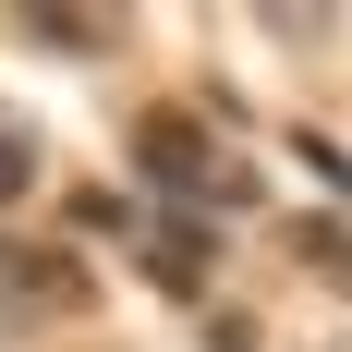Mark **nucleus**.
I'll return each instance as SVG.
<instances>
[{"instance_id": "obj_5", "label": "nucleus", "mask_w": 352, "mask_h": 352, "mask_svg": "<svg viewBox=\"0 0 352 352\" xmlns=\"http://www.w3.org/2000/svg\"><path fill=\"white\" fill-rule=\"evenodd\" d=\"M73 231H109V243H122V231H134V207H122L109 182H85V195H73Z\"/></svg>"}, {"instance_id": "obj_3", "label": "nucleus", "mask_w": 352, "mask_h": 352, "mask_svg": "<svg viewBox=\"0 0 352 352\" xmlns=\"http://www.w3.org/2000/svg\"><path fill=\"white\" fill-rule=\"evenodd\" d=\"M134 255H146V280H158V292H182V304H195V292H207V267H219V231H207V219H158Z\"/></svg>"}, {"instance_id": "obj_6", "label": "nucleus", "mask_w": 352, "mask_h": 352, "mask_svg": "<svg viewBox=\"0 0 352 352\" xmlns=\"http://www.w3.org/2000/svg\"><path fill=\"white\" fill-rule=\"evenodd\" d=\"M36 195V134H0V207H25Z\"/></svg>"}, {"instance_id": "obj_4", "label": "nucleus", "mask_w": 352, "mask_h": 352, "mask_svg": "<svg viewBox=\"0 0 352 352\" xmlns=\"http://www.w3.org/2000/svg\"><path fill=\"white\" fill-rule=\"evenodd\" d=\"M25 25L49 36V49H73V61H85V49H109V25H98V12H25Z\"/></svg>"}, {"instance_id": "obj_2", "label": "nucleus", "mask_w": 352, "mask_h": 352, "mask_svg": "<svg viewBox=\"0 0 352 352\" xmlns=\"http://www.w3.org/2000/svg\"><path fill=\"white\" fill-rule=\"evenodd\" d=\"M134 170L158 182V195H207V170H219L207 109H146V122H134Z\"/></svg>"}, {"instance_id": "obj_8", "label": "nucleus", "mask_w": 352, "mask_h": 352, "mask_svg": "<svg viewBox=\"0 0 352 352\" xmlns=\"http://www.w3.org/2000/svg\"><path fill=\"white\" fill-rule=\"evenodd\" d=\"M207 352H267V328L255 316H207Z\"/></svg>"}, {"instance_id": "obj_7", "label": "nucleus", "mask_w": 352, "mask_h": 352, "mask_svg": "<svg viewBox=\"0 0 352 352\" xmlns=\"http://www.w3.org/2000/svg\"><path fill=\"white\" fill-rule=\"evenodd\" d=\"M292 255H304V267H316V280H328V267H340V219L316 207V219H304V231H292Z\"/></svg>"}, {"instance_id": "obj_1", "label": "nucleus", "mask_w": 352, "mask_h": 352, "mask_svg": "<svg viewBox=\"0 0 352 352\" xmlns=\"http://www.w3.org/2000/svg\"><path fill=\"white\" fill-rule=\"evenodd\" d=\"M85 304H98L85 255H61V243H12V231H0V316H85Z\"/></svg>"}]
</instances>
